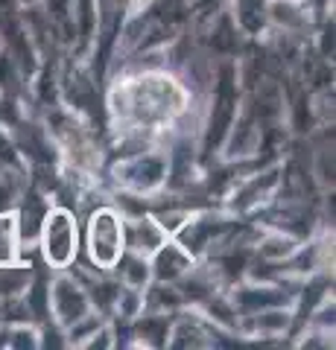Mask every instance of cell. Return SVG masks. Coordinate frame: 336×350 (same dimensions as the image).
<instances>
[{
	"mask_svg": "<svg viewBox=\"0 0 336 350\" xmlns=\"http://www.w3.org/2000/svg\"><path fill=\"white\" fill-rule=\"evenodd\" d=\"M88 243H91V257L96 266L112 269L117 266V260L123 254V225L112 211H96L91 219V231H88Z\"/></svg>",
	"mask_w": 336,
	"mask_h": 350,
	"instance_id": "6da1fadb",
	"label": "cell"
},
{
	"mask_svg": "<svg viewBox=\"0 0 336 350\" xmlns=\"http://www.w3.org/2000/svg\"><path fill=\"white\" fill-rule=\"evenodd\" d=\"M41 243H44V257L53 266L64 269L77 257V225L68 211H53L44 219V231H41Z\"/></svg>",
	"mask_w": 336,
	"mask_h": 350,
	"instance_id": "7a4b0ae2",
	"label": "cell"
}]
</instances>
